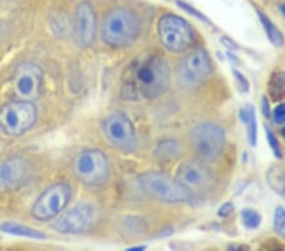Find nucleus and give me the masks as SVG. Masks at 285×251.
I'll return each instance as SVG.
<instances>
[{"instance_id":"6","label":"nucleus","mask_w":285,"mask_h":251,"mask_svg":"<svg viewBox=\"0 0 285 251\" xmlns=\"http://www.w3.org/2000/svg\"><path fill=\"white\" fill-rule=\"evenodd\" d=\"M158 40L161 45L174 53L184 52L194 42V32L190 24L176 14H164L158 19Z\"/></svg>"},{"instance_id":"13","label":"nucleus","mask_w":285,"mask_h":251,"mask_svg":"<svg viewBox=\"0 0 285 251\" xmlns=\"http://www.w3.org/2000/svg\"><path fill=\"white\" fill-rule=\"evenodd\" d=\"M94 218V208L90 204L79 203L60 216L54 222L52 228L59 234L79 235L92 227Z\"/></svg>"},{"instance_id":"22","label":"nucleus","mask_w":285,"mask_h":251,"mask_svg":"<svg viewBox=\"0 0 285 251\" xmlns=\"http://www.w3.org/2000/svg\"><path fill=\"white\" fill-rule=\"evenodd\" d=\"M241 216H242V223L246 228L248 230H255L260 226V222H261V216L257 213L256 211L251 208H245L242 212H241Z\"/></svg>"},{"instance_id":"2","label":"nucleus","mask_w":285,"mask_h":251,"mask_svg":"<svg viewBox=\"0 0 285 251\" xmlns=\"http://www.w3.org/2000/svg\"><path fill=\"white\" fill-rule=\"evenodd\" d=\"M141 31V22L134 10L128 7H116L104 15L100 37L106 46L124 48L131 46Z\"/></svg>"},{"instance_id":"11","label":"nucleus","mask_w":285,"mask_h":251,"mask_svg":"<svg viewBox=\"0 0 285 251\" xmlns=\"http://www.w3.org/2000/svg\"><path fill=\"white\" fill-rule=\"evenodd\" d=\"M12 86L17 99L34 102L42 93V69L33 62H22L13 73Z\"/></svg>"},{"instance_id":"15","label":"nucleus","mask_w":285,"mask_h":251,"mask_svg":"<svg viewBox=\"0 0 285 251\" xmlns=\"http://www.w3.org/2000/svg\"><path fill=\"white\" fill-rule=\"evenodd\" d=\"M176 179L189 189H205L213 183V175L203 163L186 162L177 169Z\"/></svg>"},{"instance_id":"1","label":"nucleus","mask_w":285,"mask_h":251,"mask_svg":"<svg viewBox=\"0 0 285 251\" xmlns=\"http://www.w3.org/2000/svg\"><path fill=\"white\" fill-rule=\"evenodd\" d=\"M170 85L168 62L157 55L137 57L128 66L122 79L120 95L124 99H156Z\"/></svg>"},{"instance_id":"14","label":"nucleus","mask_w":285,"mask_h":251,"mask_svg":"<svg viewBox=\"0 0 285 251\" xmlns=\"http://www.w3.org/2000/svg\"><path fill=\"white\" fill-rule=\"evenodd\" d=\"M32 168L27 159L12 156L0 162V193L17 190L31 179Z\"/></svg>"},{"instance_id":"9","label":"nucleus","mask_w":285,"mask_h":251,"mask_svg":"<svg viewBox=\"0 0 285 251\" xmlns=\"http://www.w3.org/2000/svg\"><path fill=\"white\" fill-rule=\"evenodd\" d=\"M101 131L106 142L122 152H132L138 146L136 130L130 117L123 112H114L101 122Z\"/></svg>"},{"instance_id":"25","label":"nucleus","mask_w":285,"mask_h":251,"mask_svg":"<svg viewBox=\"0 0 285 251\" xmlns=\"http://www.w3.org/2000/svg\"><path fill=\"white\" fill-rule=\"evenodd\" d=\"M177 4H179V7H180V8H182V9H184V10H186V12H188V13H190V14L195 15V17H197V18H198V19H201V21H204V22H209V21H208V19H207V18H205V17H204V15H203V14H202V13H201V12H198V10H195V9H194V8H193V7H190V5H189V4H186V3H185V2H180V0H177Z\"/></svg>"},{"instance_id":"21","label":"nucleus","mask_w":285,"mask_h":251,"mask_svg":"<svg viewBox=\"0 0 285 251\" xmlns=\"http://www.w3.org/2000/svg\"><path fill=\"white\" fill-rule=\"evenodd\" d=\"M180 152L179 142L176 140H164L156 147V155L163 160H169L177 156Z\"/></svg>"},{"instance_id":"18","label":"nucleus","mask_w":285,"mask_h":251,"mask_svg":"<svg viewBox=\"0 0 285 251\" xmlns=\"http://www.w3.org/2000/svg\"><path fill=\"white\" fill-rule=\"evenodd\" d=\"M256 12H257V15H259L260 22H261L262 27H264L265 32H266V36L269 40H270V42L273 43L274 46H276V47H281V46L285 43V40H284L283 33L280 32V29H279L278 27H276L275 24L269 19L266 14L260 12L259 9H257Z\"/></svg>"},{"instance_id":"7","label":"nucleus","mask_w":285,"mask_h":251,"mask_svg":"<svg viewBox=\"0 0 285 251\" xmlns=\"http://www.w3.org/2000/svg\"><path fill=\"white\" fill-rule=\"evenodd\" d=\"M226 144V133L213 122L197 124L190 132V145L194 152L204 162H215L222 155Z\"/></svg>"},{"instance_id":"4","label":"nucleus","mask_w":285,"mask_h":251,"mask_svg":"<svg viewBox=\"0 0 285 251\" xmlns=\"http://www.w3.org/2000/svg\"><path fill=\"white\" fill-rule=\"evenodd\" d=\"M74 175L87 187H100L111 175V165L101 150L86 149L79 152L73 162Z\"/></svg>"},{"instance_id":"27","label":"nucleus","mask_w":285,"mask_h":251,"mask_svg":"<svg viewBox=\"0 0 285 251\" xmlns=\"http://www.w3.org/2000/svg\"><path fill=\"white\" fill-rule=\"evenodd\" d=\"M234 74H235L236 79H237V81H238V83H240V86H241V88H242L243 92H248V88H250V84H248L247 79H246L245 76H243L241 73L236 71V70L234 71Z\"/></svg>"},{"instance_id":"10","label":"nucleus","mask_w":285,"mask_h":251,"mask_svg":"<svg viewBox=\"0 0 285 251\" xmlns=\"http://www.w3.org/2000/svg\"><path fill=\"white\" fill-rule=\"evenodd\" d=\"M212 71L209 55L203 48H195L185 55L176 66V78L180 85L195 88L207 80Z\"/></svg>"},{"instance_id":"24","label":"nucleus","mask_w":285,"mask_h":251,"mask_svg":"<svg viewBox=\"0 0 285 251\" xmlns=\"http://www.w3.org/2000/svg\"><path fill=\"white\" fill-rule=\"evenodd\" d=\"M265 132H266L268 142H269V145H270V147H271V150H273L274 155H275L278 159H281V157H283V151H281L280 144H279V141L276 140L275 135L271 132L270 128H269V127H265Z\"/></svg>"},{"instance_id":"3","label":"nucleus","mask_w":285,"mask_h":251,"mask_svg":"<svg viewBox=\"0 0 285 251\" xmlns=\"http://www.w3.org/2000/svg\"><path fill=\"white\" fill-rule=\"evenodd\" d=\"M138 185L146 194L164 203L180 204L191 199V190L168 174L147 171L139 175Z\"/></svg>"},{"instance_id":"12","label":"nucleus","mask_w":285,"mask_h":251,"mask_svg":"<svg viewBox=\"0 0 285 251\" xmlns=\"http://www.w3.org/2000/svg\"><path fill=\"white\" fill-rule=\"evenodd\" d=\"M74 40L81 48H86L93 45L98 31L97 13L94 7L87 0H83L76 7L73 21Z\"/></svg>"},{"instance_id":"5","label":"nucleus","mask_w":285,"mask_h":251,"mask_svg":"<svg viewBox=\"0 0 285 251\" xmlns=\"http://www.w3.org/2000/svg\"><path fill=\"white\" fill-rule=\"evenodd\" d=\"M37 117L33 102L13 100L0 107V131L10 137H19L33 128Z\"/></svg>"},{"instance_id":"20","label":"nucleus","mask_w":285,"mask_h":251,"mask_svg":"<svg viewBox=\"0 0 285 251\" xmlns=\"http://www.w3.org/2000/svg\"><path fill=\"white\" fill-rule=\"evenodd\" d=\"M241 119L247 124L248 130V140L252 146H256L257 141V126H256V117H255V109L248 105L247 108L241 109Z\"/></svg>"},{"instance_id":"23","label":"nucleus","mask_w":285,"mask_h":251,"mask_svg":"<svg viewBox=\"0 0 285 251\" xmlns=\"http://www.w3.org/2000/svg\"><path fill=\"white\" fill-rule=\"evenodd\" d=\"M274 228L280 235L283 239H285V208L278 207L275 209V214H274Z\"/></svg>"},{"instance_id":"30","label":"nucleus","mask_w":285,"mask_h":251,"mask_svg":"<svg viewBox=\"0 0 285 251\" xmlns=\"http://www.w3.org/2000/svg\"><path fill=\"white\" fill-rule=\"evenodd\" d=\"M279 9H280L281 14H283V15H284V18H285V4H280V5H279Z\"/></svg>"},{"instance_id":"17","label":"nucleus","mask_w":285,"mask_h":251,"mask_svg":"<svg viewBox=\"0 0 285 251\" xmlns=\"http://www.w3.org/2000/svg\"><path fill=\"white\" fill-rule=\"evenodd\" d=\"M266 182L276 194L285 195V173L280 166L273 165L268 169Z\"/></svg>"},{"instance_id":"31","label":"nucleus","mask_w":285,"mask_h":251,"mask_svg":"<svg viewBox=\"0 0 285 251\" xmlns=\"http://www.w3.org/2000/svg\"><path fill=\"white\" fill-rule=\"evenodd\" d=\"M281 133H283V136L285 137V127L283 128V131H281Z\"/></svg>"},{"instance_id":"28","label":"nucleus","mask_w":285,"mask_h":251,"mask_svg":"<svg viewBox=\"0 0 285 251\" xmlns=\"http://www.w3.org/2000/svg\"><path fill=\"white\" fill-rule=\"evenodd\" d=\"M232 211H234V206H232L231 203H226L219 208L218 214L221 216V217H227V216L232 213Z\"/></svg>"},{"instance_id":"16","label":"nucleus","mask_w":285,"mask_h":251,"mask_svg":"<svg viewBox=\"0 0 285 251\" xmlns=\"http://www.w3.org/2000/svg\"><path fill=\"white\" fill-rule=\"evenodd\" d=\"M0 230L5 234L14 235V236L21 237H28V239L34 240H43L46 239V235L40 231L34 230V228L28 227L26 225H21V223L15 222H4L0 225Z\"/></svg>"},{"instance_id":"19","label":"nucleus","mask_w":285,"mask_h":251,"mask_svg":"<svg viewBox=\"0 0 285 251\" xmlns=\"http://www.w3.org/2000/svg\"><path fill=\"white\" fill-rule=\"evenodd\" d=\"M268 92L271 99L278 102L285 98V71H276L271 75L268 84Z\"/></svg>"},{"instance_id":"8","label":"nucleus","mask_w":285,"mask_h":251,"mask_svg":"<svg viewBox=\"0 0 285 251\" xmlns=\"http://www.w3.org/2000/svg\"><path fill=\"white\" fill-rule=\"evenodd\" d=\"M73 192L66 183H56L46 188L35 199L31 208V216L37 221H51L59 217L70 203Z\"/></svg>"},{"instance_id":"29","label":"nucleus","mask_w":285,"mask_h":251,"mask_svg":"<svg viewBox=\"0 0 285 251\" xmlns=\"http://www.w3.org/2000/svg\"><path fill=\"white\" fill-rule=\"evenodd\" d=\"M262 113H264L265 117L270 116V105H269V102L266 98H262Z\"/></svg>"},{"instance_id":"26","label":"nucleus","mask_w":285,"mask_h":251,"mask_svg":"<svg viewBox=\"0 0 285 251\" xmlns=\"http://www.w3.org/2000/svg\"><path fill=\"white\" fill-rule=\"evenodd\" d=\"M274 121L279 124L285 123V103H281L274 111Z\"/></svg>"}]
</instances>
